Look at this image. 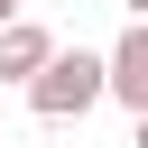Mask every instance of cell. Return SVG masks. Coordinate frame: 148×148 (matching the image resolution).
<instances>
[{"label": "cell", "mask_w": 148, "mask_h": 148, "mask_svg": "<svg viewBox=\"0 0 148 148\" xmlns=\"http://www.w3.org/2000/svg\"><path fill=\"white\" fill-rule=\"evenodd\" d=\"M18 92H28L37 120H83L92 102H111V56H92V46H56Z\"/></svg>", "instance_id": "1"}, {"label": "cell", "mask_w": 148, "mask_h": 148, "mask_svg": "<svg viewBox=\"0 0 148 148\" xmlns=\"http://www.w3.org/2000/svg\"><path fill=\"white\" fill-rule=\"evenodd\" d=\"M111 102H130V120L148 111V18H130L111 46Z\"/></svg>", "instance_id": "2"}, {"label": "cell", "mask_w": 148, "mask_h": 148, "mask_svg": "<svg viewBox=\"0 0 148 148\" xmlns=\"http://www.w3.org/2000/svg\"><path fill=\"white\" fill-rule=\"evenodd\" d=\"M46 56H56V37H46L37 18H9V28H0V83H28Z\"/></svg>", "instance_id": "3"}, {"label": "cell", "mask_w": 148, "mask_h": 148, "mask_svg": "<svg viewBox=\"0 0 148 148\" xmlns=\"http://www.w3.org/2000/svg\"><path fill=\"white\" fill-rule=\"evenodd\" d=\"M130 148H148V111H139V130H130Z\"/></svg>", "instance_id": "4"}, {"label": "cell", "mask_w": 148, "mask_h": 148, "mask_svg": "<svg viewBox=\"0 0 148 148\" xmlns=\"http://www.w3.org/2000/svg\"><path fill=\"white\" fill-rule=\"evenodd\" d=\"M120 9H130V18H148V0H120Z\"/></svg>", "instance_id": "5"}, {"label": "cell", "mask_w": 148, "mask_h": 148, "mask_svg": "<svg viewBox=\"0 0 148 148\" xmlns=\"http://www.w3.org/2000/svg\"><path fill=\"white\" fill-rule=\"evenodd\" d=\"M9 18H18V0H0V28H9Z\"/></svg>", "instance_id": "6"}, {"label": "cell", "mask_w": 148, "mask_h": 148, "mask_svg": "<svg viewBox=\"0 0 148 148\" xmlns=\"http://www.w3.org/2000/svg\"><path fill=\"white\" fill-rule=\"evenodd\" d=\"M0 148H9V139H0Z\"/></svg>", "instance_id": "7"}]
</instances>
